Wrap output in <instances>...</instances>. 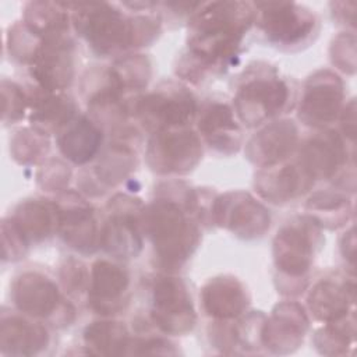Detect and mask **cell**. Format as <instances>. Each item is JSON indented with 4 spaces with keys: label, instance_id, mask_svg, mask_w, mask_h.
I'll list each match as a JSON object with an SVG mask.
<instances>
[{
    "label": "cell",
    "instance_id": "cell-17",
    "mask_svg": "<svg viewBox=\"0 0 357 357\" xmlns=\"http://www.w3.org/2000/svg\"><path fill=\"white\" fill-rule=\"evenodd\" d=\"M59 204V233L71 248L79 252H93L100 244L92 206L77 194H63Z\"/></svg>",
    "mask_w": 357,
    "mask_h": 357
},
{
    "label": "cell",
    "instance_id": "cell-29",
    "mask_svg": "<svg viewBox=\"0 0 357 357\" xmlns=\"http://www.w3.org/2000/svg\"><path fill=\"white\" fill-rule=\"evenodd\" d=\"M130 333L123 322L119 321H95L84 331V343L89 353L103 356L127 354Z\"/></svg>",
    "mask_w": 357,
    "mask_h": 357
},
{
    "label": "cell",
    "instance_id": "cell-21",
    "mask_svg": "<svg viewBox=\"0 0 357 357\" xmlns=\"http://www.w3.org/2000/svg\"><path fill=\"white\" fill-rule=\"evenodd\" d=\"M298 132L291 120L271 121L247 144L248 159L259 167H268L287 160L297 146Z\"/></svg>",
    "mask_w": 357,
    "mask_h": 357
},
{
    "label": "cell",
    "instance_id": "cell-11",
    "mask_svg": "<svg viewBox=\"0 0 357 357\" xmlns=\"http://www.w3.org/2000/svg\"><path fill=\"white\" fill-rule=\"evenodd\" d=\"M38 88L63 92L75 75V43L68 33L43 36L28 63Z\"/></svg>",
    "mask_w": 357,
    "mask_h": 357
},
{
    "label": "cell",
    "instance_id": "cell-24",
    "mask_svg": "<svg viewBox=\"0 0 357 357\" xmlns=\"http://www.w3.org/2000/svg\"><path fill=\"white\" fill-rule=\"evenodd\" d=\"M32 128L43 135L59 134L77 116V103L63 92H50L38 88L29 95Z\"/></svg>",
    "mask_w": 357,
    "mask_h": 357
},
{
    "label": "cell",
    "instance_id": "cell-4",
    "mask_svg": "<svg viewBox=\"0 0 357 357\" xmlns=\"http://www.w3.org/2000/svg\"><path fill=\"white\" fill-rule=\"evenodd\" d=\"M291 100L289 82L269 66L244 73L234 95V113L247 127H258L283 113Z\"/></svg>",
    "mask_w": 357,
    "mask_h": 357
},
{
    "label": "cell",
    "instance_id": "cell-18",
    "mask_svg": "<svg viewBox=\"0 0 357 357\" xmlns=\"http://www.w3.org/2000/svg\"><path fill=\"white\" fill-rule=\"evenodd\" d=\"M315 180L297 158L293 162H280L261 167L255 177V188L259 195L273 204L291 202L307 192Z\"/></svg>",
    "mask_w": 357,
    "mask_h": 357
},
{
    "label": "cell",
    "instance_id": "cell-38",
    "mask_svg": "<svg viewBox=\"0 0 357 357\" xmlns=\"http://www.w3.org/2000/svg\"><path fill=\"white\" fill-rule=\"evenodd\" d=\"M173 346L163 337H131L127 354H176Z\"/></svg>",
    "mask_w": 357,
    "mask_h": 357
},
{
    "label": "cell",
    "instance_id": "cell-14",
    "mask_svg": "<svg viewBox=\"0 0 357 357\" xmlns=\"http://www.w3.org/2000/svg\"><path fill=\"white\" fill-rule=\"evenodd\" d=\"M353 142L339 131L319 128L300 146L298 159L314 180H332L342 169L354 166Z\"/></svg>",
    "mask_w": 357,
    "mask_h": 357
},
{
    "label": "cell",
    "instance_id": "cell-26",
    "mask_svg": "<svg viewBox=\"0 0 357 357\" xmlns=\"http://www.w3.org/2000/svg\"><path fill=\"white\" fill-rule=\"evenodd\" d=\"M102 141V127L86 116H77L57 137L60 152L75 165H85L92 160L99 153Z\"/></svg>",
    "mask_w": 357,
    "mask_h": 357
},
{
    "label": "cell",
    "instance_id": "cell-5",
    "mask_svg": "<svg viewBox=\"0 0 357 357\" xmlns=\"http://www.w3.org/2000/svg\"><path fill=\"white\" fill-rule=\"evenodd\" d=\"M321 227L310 218H294L284 223L273 240L275 266L280 279H290L287 294H300L321 240Z\"/></svg>",
    "mask_w": 357,
    "mask_h": 357
},
{
    "label": "cell",
    "instance_id": "cell-2",
    "mask_svg": "<svg viewBox=\"0 0 357 357\" xmlns=\"http://www.w3.org/2000/svg\"><path fill=\"white\" fill-rule=\"evenodd\" d=\"M141 213L144 234L153 245L156 264L167 272L180 269L197 250L201 231L192 213V190L176 194L170 184Z\"/></svg>",
    "mask_w": 357,
    "mask_h": 357
},
{
    "label": "cell",
    "instance_id": "cell-32",
    "mask_svg": "<svg viewBox=\"0 0 357 357\" xmlns=\"http://www.w3.org/2000/svg\"><path fill=\"white\" fill-rule=\"evenodd\" d=\"M354 311L349 315L325 322L315 335L317 349L324 354H346L354 343Z\"/></svg>",
    "mask_w": 357,
    "mask_h": 357
},
{
    "label": "cell",
    "instance_id": "cell-30",
    "mask_svg": "<svg viewBox=\"0 0 357 357\" xmlns=\"http://www.w3.org/2000/svg\"><path fill=\"white\" fill-rule=\"evenodd\" d=\"M308 216L319 226L336 229L343 226L351 212L350 199L339 191L315 192L307 202Z\"/></svg>",
    "mask_w": 357,
    "mask_h": 357
},
{
    "label": "cell",
    "instance_id": "cell-12",
    "mask_svg": "<svg viewBox=\"0 0 357 357\" xmlns=\"http://www.w3.org/2000/svg\"><path fill=\"white\" fill-rule=\"evenodd\" d=\"M11 298L20 312L33 318L53 319L57 315L61 324L68 325L74 315V308L64 301L56 282L38 271H25L14 279Z\"/></svg>",
    "mask_w": 357,
    "mask_h": 357
},
{
    "label": "cell",
    "instance_id": "cell-6",
    "mask_svg": "<svg viewBox=\"0 0 357 357\" xmlns=\"http://www.w3.org/2000/svg\"><path fill=\"white\" fill-rule=\"evenodd\" d=\"M252 6L258 29L279 49H300L317 35L318 18L304 6L289 1H265Z\"/></svg>",
    "mask_w": 357,
    "mask_h": 357
},
{
    "label": "cell",
    "instance_id": "cell-25",
    "mask_svg": "<svg viewBox=\"0 0 357 357\" xmlns=\"http://www.w3.org/2000/svg\"><path fill=\"white\" fill-rule=\"evenodd\" d=\"M10 220L28 244L43 241L59 233V204L43 198L25 199Z\"/></svg>",
    "mask_w": 357,
    "mask_h": 357
},
{
    "label": "cell",
    "instance_id": "cell-31",
    "mask_svg": "<svg viewBox=\"0 0 357 357\" xmlns=\"http://www.w3.org/2000/svg\"><path fill=\"white\" fill-rule=\"evenodd\" d=\"M24 24L40 38L67 33L70 24L67 6L66 3H28Z\"/></svg>",
    "mask_w": 357,
    "mask_h": 357
},
{
    "label": "cell",
    "instance_id": "cell-20",
    "mask_svg": "<svg viewBox=\"0 0 357 357\" xmlns=\"http://www.w3.org/2000/svg\"><path fill=\"white\" fill-rule=\"evenodd\" d=\"M308 329V319L304 308L294 301L280 303L265 318L261 342L275 353H287L296 349L304 339Z\"/></svg>",
    "mask_w": 357,
    "mask_h": 357
},
{
    "label": "cell",
    "instance_id": "cell-7",
    "mask_svg": "<svg viewBox=\"0 0 357 357\" xmlns=\"http://www.w3.org/2000/svg\"><path fill=\"white\" fill-rule=\"evenodd\" d=\"M198 103L192 92L178 82H163L134 102V117L151 134L188 127L195 120Z\"/></svg>",
    "mask_w": 357,
    "mask_h": 357
},
{
    "label": "cell",
    "instance_id": "cell-33",
    "mask_svg": "<svg viewBox=\"0 0 357 357\" xmlns=\"http://www.w3.org/2000/svg\"><path fill=\"white\" fill-rule=\"evenodd\" d=\"M109 68L126 95L144 89L151 78V63L144 54L124 56Z\"/></svg>",
    "mask_w": 357,
    "mask_h": 357
},
{
    "label": "cell",
    "instance_id": "cell-39",
    "mask_svg": "<svg viewBox=\"0 0 357 357\" xmlns=\"http://www.w3.org/2000/svg\"><path fill=\"white\" fill-rule=\"evenodd\" d=\"M50 167L52 173L45 169V176L40 178V181H43L42 185L43 188H47V191H59L68 183L67 180L70 178V170L66 169L63 163L54 160L50 162Z\"/></svg>",
    "mask_w": 357,
    "mask_h": 357
},
{
    "label": "cell",
    "instance_id": "cell-19",
    "mask_svg": "<svg viewBox=\"0 0 357 357\" xmlns=\"http://www.w3.org/2000/svg\"><path fill=\"white\" fill-rule=\"evenodd\" d=\"M197 128L209 148L223 155L236 153L243 142V131L234 110L225 102L211 100L197 113Z\"/></svg>",
    "mask_w": 357,
    "mask_h": 357
},
{
    "label": "cell",
    "instance_id": "cell-28",
    "mask_svg": "<svg viewBox=\"0 0 357 357\" xmlns=\"http://www.w3.org/2000/svg\"><path fill=\"white\" fill-rule=\"evenodd\" d=\"M135 165L137 155L132 148L123 142V139H116L100 153L99 160L89 170V177H93L91 188L102 194L109 187L121 183L132 172Z\"/></svg>",
    "mask_w": 357,
    "mask_h": 357
},
{
    "label": "cell",
    "instance_id": "cell-1",
    "mask_svg": "<svg viewBox=\"0 0 357 357\" xmlns=\"http://www.w3.org/2000/svg\"><path fill=\"white\" fill-rule=\"evenodd\" d=\"M254 18V6L250 3H201L190 18L188 50L178 63L177 74L198 82L209 73L223 71L238 57L243 39Z\"/></svg>",
    "mask_w": 357,
    "mask_h": 357
},
{
    "label": "cell",
    "instance_id": "cell-3",
    "mask_svg": "<svg viewBox=\"0 0 357 357\" xmlns=\"http://www.w3.org/2000/svg\"><path fill=\"white\" fill-rule=\"evenodd\" d=\"M74 29L100 57L120 56L128 49L146 46L160 32L155 14L127 15L110 3H70Z\"/></svg>",
    "mask_w": 357,
    "mask_h": 357
},
{
    "label": "cell",
    "instance_id": "cell-36",
    "mask_svg": "<svg viewBox=\"0 0 357 357\" xmlns=\"http://www.w3.org/2000/svg\"><path fill=\"white\" fill-rule=\"evenodd\" d=\"M356 39L353 32H343L336 36L331 47L332 63L336 64L340 70L353 74L354 73V60H356Z\"/></svg>",
    "mask_w": 357,
    "mask_h": 357
},
{
    "label": "cell",
    "instance_id": "cell-9",
    "mask_svg": "<svg viewBox=\"0 0 357 357\" xmlns=\"http://www.w3.org/2000/svg\"><path fill=\"white\" fill-rule=\"evenodd\" d=\"M109 209V216L100 227L99 247L119 261L137 258L142 250L144 206L139 199L117 194L110 199Z\"/></svg>",
    "mask_w": 357,
    "mask_h": 357
},
{
    "label": "cell",
    "instance_id": "cell-23",
    "mask_svg": "<svg viewBox=\"0 0 357 357\" xmlns=\"http://www.w3.org/2000/svg\"><path fill=\"white\" fill-rule=\"evenodd\" d=\"M308 308L318 319L331 322L353 312L354 280L329 276L318 280L308 294Z\"/></svg>",
    "mask_w": 357,
    "mask_h": 357
},
{
    "label": "cell",
    "instance_id": "cell-8",
    "mask_svg": "<svg viewBox=\"0 0 357 357\" xmlns=\"http://www.w3.org/2000/svg\"><path fill=\"white\" fill-rule=\"evenodd\" d=\"M151 322L166 335H184L197 324V312L184 280L156 275L151 284Z\"/></svg>",
    "mask_w": 357,
    "mask_h": 357
},
{
    "label": "cell",
    "instance_id": "cell-16",
    "mask_svg": "<svg viewBox=\"0 0 357 357\" xmlns=\"http://www.w3.org/2000/svg\"><path fill=\"white\" fill-rule=\"evenodd\" d=\"M213 222L227 227L238 237L255 238L266 231L271 216L268 209L250 194L236 191L216 198Z\"/></svg>",
    "mask_w": 357,
    "mask_h": 357
},
{
    "label": "cell",
    "instance_id": "cell-22",
    "mask_svg": "<svg viewBox=\"0 0 357 357\" xmlns=\"http://www.w3.org/2000/svg\"><path fill=\"white\" fill-rule=\"evenodd\" d=\"M201 304L205 315L213 321H231L245 312L250 297L237 278L222 275L211 278L204 284Z\"/></svg>",
    "mask_w": 357,
    "mask_h": 357
},
{
    "label": "cell",
    "instance_id": "cell-10",
    "mask_svg": "<svg viewBox=\"0 0 357 357\" xmlns=\"http://www.w3.org/2000/svg\"><path fill=\"white\" fill-rule=\"evenodd\" d=\"M202 156L201 137L190 127L153 132L148 141L146 160L158 174H185Z\"/></svg>",
    "mask_w": 357,
    "mask_h": 357
},
{
    "label": "cell",
    "instance_id": "cell-35",
    "mask_svg": "<svg viewBox=\"0 0 357 357\" xmlns=\"http://www.w3.org/2000/svg\"><path fill=\"white\" fill-rule=\"evenodd\" d=\"M29 106V96L14 82L3 81V121L11 124L24 117V112Z\"/></svg>",
    "mask_w": 357,
    "mask_h": 357
},
{
    "label": "cell",
    "instance_id": "cell-34",
    "mask_svg": "<svg viewBox=\"0 0 357 357\" xmlns=\"http://www.w3.org/2000/svg\"><path fill=\"white\" fill-rule=\"evenodd\" d=\"M13 155L20 163H35L49 151L46 135L35 128H24L13 139Z\"/></svg>",
    "mask_w": 357,
    "mask_h": 357
},
{
    "label": "cell",
    "instance_id": "cell-27",
    "mask_svg": "<svg viewBox=\"0 0 357 357\" xmlns=\"http://www.w3.org/2000/svg\"><path fill=\"white\" fill-rule=\"evenodd\" d=\"M49 344V332L39 324L24 317L3 315L0 331L1 353L13 356H31Z\"/></svg>",
    "mask_w": 357,
    "mask_h": 357
},
{
    "label": "cell",
    "instance_id": "cell-37",
    "mask_svg": "<svg viewBox=\"0 0 357 357\" xmlns=\"http://www.w3.org/2000/svg\"><path fill=\"white\" fill-rule=\"evenodd\" d=\"M61 280L66 291L81 293L88 287L89 275L81 261L70 259L61 269Z\"/></svg>",
    "mask_w": 357,
    "mask_h": 357
},
{
    "label": "cell",
    "instance_id": "cell-40",
    "mask_svg": "<svg viewBox=\"0 0 357 357\" xmlns=\"http://www.w3.org/2000/svg\"><path fill=\"white\" fill-rule=\"evenodd\" d=\"M340 121H342V135L349 141L354 142V134H356V114H354V100L351 99L349 105H346L340 113Z\"/></svg>",
    "mask_w": 357,
    "mask_h": 357
},
{
    "label": "cell",
    "instance_id": "cell-15",
    "mask_svg": "<svg viewBox=\"0 0 357 357\" xmlns=\"http://www.w3.org/2000/svg\"><path fill=\"white\" fill-rule=\"evenodd\" d=\"M130 272L116 261L92 264L88 283V304L100 315H116L130 303Z\"/></svg>",
    "mask_w": 357,
    "mask_h": 357
},
{
    "label": "cell",
    "instance_id": "cell-13",
    "mask_svg": "<svg viewBox=\"0 0 357 357\" xmlns=\"http://www.w3.org/2000/svg\"><path fill=\"white\" fill-rule=\"evenodd\" d=\"M342 78L329 70L315 71L303 86L298 119L311 127L325 128L339 119L344 105Z\"/></svg>",
    "mask_w": 357,
    "mask_h": 357
}]
</instances>
